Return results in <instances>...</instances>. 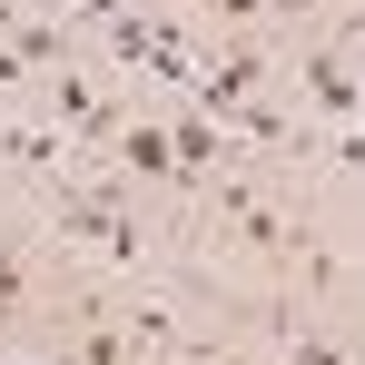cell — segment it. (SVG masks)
I'll use <instances>...</instances> for the list:
<instances>
[{"label":"cell","instance_id":"1","mask_svg":"<svg viewBox=\"0 0 365 365\" xmlns=\"http://www.w3.org/2000/svg\"><path fill=\"white\" fill-rule=\"evenodd\" d=\"M50 128H69V138H119V109H109L79 69H50Z\"/></svg>","mask_w":365,"mask_h":365},{"label":"cell","instance_id":"6","mask_svg":"<svg viewBox=\"0 0 365 365\" xmlns=\"http://www.w3.org/2000/svg\"><path fill=\"white\" fill-rule=\"evenodd\" d=\"M287 365H356L346 346H326V336H287Z\"/></svg>","mask_w":365,"mask_h":365},{"label":"cell","instance_id":"7","mask_svg":"<svg viewBox=\"0 0 365 365\" xmlns=\"http://www.w3.org/2000/svg\"><path fill=\"white\" fill-rule=\"evenodd\" d=\"M30 297V257H20V247H0V306H20Z\"/></svg>","mask_w":365,"mask_h":365},{"label":"cell","instance_id":"3","mask_svg":"<svg viewBox=\"0 0 365 365\" xmlns=\"http://www.w3.org/2000/svg\"><path fill=\"white\" fill-rule=\"evenodd\" d=\"M60 138H69V128H40V119H0V148H10V158H20L30 178H50V187H69V178H60Z\"/></svg>","mask_w":365,"mask_h":365},{"label":"cell","instance_id":"9","mask_svg":"<svg viewBox=\"0 0 365 365\" xmlns=\"http://www.w3.org/2000/svg\"><path fill=\"white\" fill-rule=\"evenodd\" d=\"M207 10H227V20H257V10H267V0H207Z\"/></svg>","mask_w":365,"mask_h":365},{"label":"cell","instance_id":"11","mask_svg":"<svg viewBox=\"0 0 365 365\" xmlns=\"http://www.w3.org/2000/svg\"><path fill=\"white\" fill-rule=\"evenodd\" d=\"M356 20H365V10H356Z\"/></svg>","mask_w":365,"mask_h":365},{"label":"cell","instance_id":"2","mask_svg":"<svg viewBox=\"0 0 365 365\" xmlns=\"http://www.w3.org/2000/svg\"><path fill=\"white\" fill-rule=\"evenodd\" d=\"M119 178H148V187H178V138L158 119H138V128H119Z\"/></svg>","mask_w":365,"mask_h":365},{"label":"cell","instance_id":"10","mask_svg":"<svg viewBox=\"0 0 365 365\" xmlns=\"http://www.w3.org/2000/svg\"><path fill=\"white\" fill-rule=\"evenodd\" d=\"M197 365H257V356H237V346H217V356H197Z\"/></svg>","mask_w":365,"mask_h":365},{"label":"cell","instance_id":"5","mask_svg":"<svg viewBox=\"0 0 365 365\" xmlns=\"http://www.w3.org/2000/svg\"><path fill=\"white\" fill-rule=\"evenodd\" d=\"M10 60L50 79V69H69V30H60V20H20V30H10Z\"/></svg>","mask_w":365,"mask_h":365},{"label":"cell","instance_id":"4","mask_svg":"<svg viewBox=\"0 0 365 365\" xmlns=\"http://www.w3.org/2000/svg\"><path fill=\"white\" fill-rule=\"evenodd\" d=\"M168 138H178V187H207V168H217V119H207V109H178Z\"/></svg>","mask_w":365,"mask_h":365},{"label":"cell","instance_id":"8","mask_svg":"<svg viewBox=\"0 0 365 365\" xmlns=\"http://www.w3.org/2000/svg\"><path fill=\"white\" fill-rule=\"evenodd\" d=\"M336 148H346V168H365V119H346V138H336Z\"/></svg>","mask_w":365,"mask_h":365}]
</instances>
